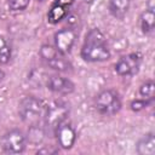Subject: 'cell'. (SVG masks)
Returning <instances> with one entry per match:
<instances>
[{
	"label": "cell",
	"mask_w": 155,
	"mask_h": 155,
	"mask_svg": "<svg viewBox=\"0 0 155 155\" xmlns=\"http://www.w3.org/2000/svg\"><path fill=\"white\" fill-rule=\"evenodd\" d=\"M137 153L139 155H154L155 154V138H154L153 132L144 134L137 142Z\"/></svg>",
	"instance_id": "cell-13"
},
{
	"label": "cell",
	"mask_w": 155,
	"mask_h": 155,
	"mask_svg": "<svg viewBox=\"0 0 155 155\" xmlns=\"http://www.w3.org/2000/svg\"><path fill=\"white\" fill-rule=\"evenodd\" d=\"M131 6V0H109V12L116 19H122Z\"/></svg>",
	"instance_id": "cell-12"
},
{
	"label": "cell",
	"mask_w": 155,
	"mask_h": 155,
	"mask_svg": "<svg viewBox=\"0 0 155 155\" xmlns=\"http://www.w3.org/2000/svg\"><path fill=\"white\" fill-rule=\"evenodd\" d=\"M150 104H151L150 102H148V101H145V99H143V98H139V99L132 101V103H131V109H132L133 111H140V110H143L144 108H147V107L150 105Z\"/></svg>",
	"instance_id": "cell-18"
},
{
	"label": "cell",
	"mask_w": 155,
	"mask_h": 155,
	"mask_svg": "<svg viewBox=\"0 0 155 155\" xmlns=\"http://www.w3.org/2000/svg\"><path fill=\"white\" fill-rule=\"evenodd\" d=\"M39 54L41 57V59L53 70L61 71V73H65V71H70L71 70V63L65 58V54L61 53L54 46L51 45H42Z\"/></svg>",
	"instance_id": "cell-5"
},
{
	"label": "cell",
	"mask_w": 155,
	"mask_h": 155,
	"mask_svg": "<svg viewBox=\"0 0 155 155\" xmlns=\"http://www.w3.org/2000/svg\"><path fill=\"white\" fill-rule=\"evenodd\" d=\"M6 2L11 11H23L28 7L30 0H6Z\"/></svg>",
	"instance_id": "cell-17"
},
{
	"label": "cell",
	"mask_w": 155,
	"mask_h": 155,
	"mask_svg": "<svg viewBox=\"0 0 155 155\" xmlns=\"http://www.w3.org/2000/svg\"><path fill=\"white\" fill-rule=\"evenodd\" d=\"M56 2L59 4V5H63V6H65V7H69V6L74 2V0H56Z\"/></svg>",
	"instance_id": "cell-19"
},
{
	"label": "cell",
	"mask_w": 155,
	"mask_h": 155,
	"mask_svg": "<svg viewBox=\"0 0 155 155\" xmlns=\"http://www.w3.org/2000/svg\"><path fill=\"white\" fill-rule=\"evenodd\" d=\"M38 1H42V0H38Z\"/></svg>",
	"instance_id": "cell-21"
},
{
	"label": "cell",
	"mask_w": 155,
	"mask_h": 155,
	"mask_svg": "<svg viewBox=\"0 0 155 155\" xmlns=\"http://www.w3.org/2000/svg\"><path fill=\"white\" fill-rule=\"evenodd\" d=\"M25 136L19 130H11L0 138V151L6 154H19L24 151Z\"/></svg>",
	"instance_id": "cell-6"
},
{
	"label": "cell",
	"mask_w": 155,
	"mask_h": 155,
	"mask_svg": "<svg viewBox=\"0 0 155 155\" xmlns=\"http://www.w3.org/2000/svg\"><path fill=\"white\" fill-rule=\"evenodd\" d=\"M142 64V56L137 52L125 54L117 59L115 63V71L121 76L134 75Z\"/></svg>",
	"instance_id": "cell-7"
},
{
	"label": "cell",
	"mask_w": 155,
	"mask_h": 155,
	"mask_svg": "<svg viewBox=\"0 0 155 155\" xmlns=\"http://www.w3.org/2000/svg\"><path fill=\"white\" fill-rule=\"evenodd\" d=\"M81 57L86 62H104L110 58V50L108 47L104 34L98 29H91L86 36L81 47Z\"/></svg>",
	"instance_id": "cell-1"
},
{
	"label": "cell",
	"mask_w": 155,
	"mask_h": 155,
	"mask_svg": "<svg viewBox=\"0 0 155 155\" xmlns=\"http://www.w3.org/2000/svg\"><path fill=\"white\" fill-rule=\"evenodd\" d=\"M69 104L63 101H54L46 107L44 117V131L46 133H54L56 128L67 120L69 115Z\"/></svg>",
	"instance_id": "cell-3"
},
{
	"label": "cell",
	"mask_w": 155,
	"mask_h": 155,
	"mask_svg": "<svg viewBox=\"0 0 155 155\" xmlns=\"http://www.w3.org/2000/svg\"><path fill=\"white\" fill-rule=\"evenodd\" d=\"M94 105L99 114L104 116H111L121 109V98L114 90H103L97 94Z\"/></svg>",
	"instance_id": "cell-4"
},
{
	"label": "cell",
	"mask_w": 155,
	"mask_h": 155,
	"mask_svg": "<svg viewBox=\"0 0 155 155\" xmlns=\"http://www.w3.org/2000/svg\"><path fill=\"white\" fill-rule=\"evenodd\" d=\"M11 59V47L4 36H0V64H6Z\"/></svg>",
	"instance_id": "cell-16"
},
{
	"label": "cell",
	"mask_w": 155,
	"mask_h": 155,
	"mask_svg": "<svg viewBox=\"0 0 155 155\" xmlns=\"http://www.w3.org/2000/svg\"><path fill=\"white\" fill-rule=\"evenodd\" d=\"M155 28V6L153 0H149L148 6L140 15V29L144 34H151Z\"/></svg>",
	"instance_id": "cell-11"
},
{
	"label": "cell",
	"mask_w": 155,
	"mask_h": 155,
	"mask_svg": "<svg viewBox=\"0 0 155 155\" xmlns=\"http://www.w3.org/2000/svg\"><path fill=\"white\" fill-rule=\"evenodd\" d=\"M139 94L142 96L143 99L153 103L154 102V96H155V85L153 80H147L143 82L139 87Z\"/></svg>",
	"instance_id": "cell-15"
},
{
	"label": "cell",
	"mask_w": 155,
	"mask_h": 155,
	"mask_svg": "<svg viewBox=\"0 0 155 155\" xmlns=\"http://www.w3.org/2000/svg\"><path fill=\"white\" fill-rule=\"evenodd\" d=\"M53 134H56L57 142H58L59 147L63 149H70L76 140V132H75L74 127L67 121L61 124L56 128Z\"/></svg>",
	"instance_id": "cell-9"
},
{
	"label": "cell",
	"mask_w": 155,
	"mask_h": 155,
	"mask_svg": "<svg viewBox=\"0 0 155 155\" xmlns=\"http://www.w3.org/2000/svg\"><path fill=\"white\" fill-rule=\"evenodd\" d=\"M76 40V31L71 28H63L54 34V47L63 54L71 51Z\"/></svg>",
	"instance_id": "cell-8"
},
{
	"label": "cell",
	"mask_w": 155,
	"mask_h": 155,
	"mask_svg": "<svg viewBox=\"0 0 155 155\" xmlns=\"http://www.w3.org/2000/svg\"><path fill=\"white\" fill-rule=\"evenodd\" d=\"M46 104L42 99L34 96H25L18 104V114L29 127L40 126L46 113Z\"/></svg>",
	"instance_id": "cell-2"
},
{
	"label": "cell",
	"mask_w": 155,
	"mask_h": 155,
	"mask_svg": "<svg viewBox=\"0 0 155 155\" xmlns=\"http://www.w3.org/2000/svg\"><path fill=\"white\" fill-rule=\"evenodd\" d=\"M67 13H68V10L65 6L54 2L47 13V19L51 24H56V23L61 22L67 16Z\"/></svg>",
	"instance_id": "cell-14"
},
{
	"label": "cell",
	"mask_w": 155,
	"mask_h": 155,
	"mask_svg": "<svg viewBox=\"0 0 155 155\" xmlns=\"http://www.w3.org/2000/svg\"><path fill=\"white\" fill-rule=\"evenodd\" d=\"M4 78H5V73H4V70H1V69H0V82L2 81V79H4Z\"/></svg>",
	"instance_id": "cell-20"
},
{
	"label": "cell",
	"mask_w": 155,
	"mask_h": 155,
	"mask_svg": "<svg viewBox=\"0 0 155 155\" xmlns=\"http://www.w3.org/2000/svg\"><path fill=\"white\" fill-rule=\"evenodd\" d=\"M46 86L48 90H51L54 93H59V94H69L74 91L75 86L74 84L64 76H61L58 74L54 75H50L46 79Z\"/></svg>",
	"instance_id": "cell-10"
}]
</instances>
